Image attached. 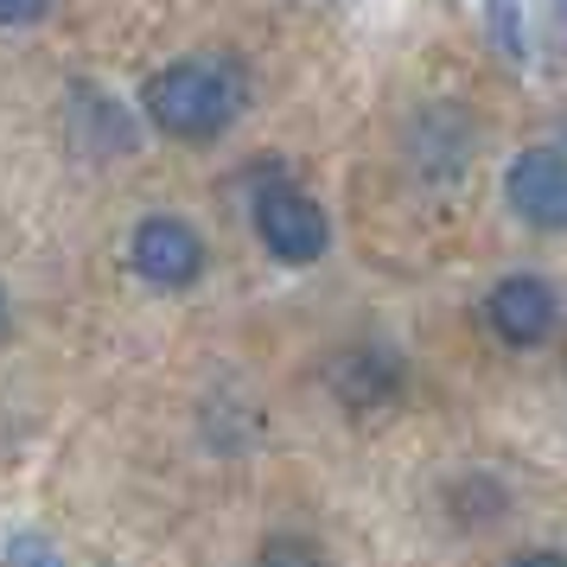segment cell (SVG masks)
I'll return each mask as SVG.
<instances>
[{
	"label": "cell",
	"instance_id": "cell-8",
	"mask_svg": "<svg viewBox=\"0 0 567 567\" xmlns=\"http://www.w3.org/2000/svg\"><path fill=\"white\" fill-rule=\"evenodd\" d=\"M0 555H7V567H64V555H58V548L39 536V529H13Z\"/></svg>",
	"mask_w": 567,
	"mask_h": 567
},
{
	"label": "cell",
	"instance_id": "cell-11",
	"mask_svg": "<svg viewBox=\"0 0 567 567\" xmlns=\"http://www.w3.org/2000/svg\"><path fill=\"white\" fill-rule=\"evenodd\" d=\"M511 567H567V555H561V548H523Z\"/></svg>",
	"mask_w": 567,
	"mask_h": 567
},
{
	"label": "cell",
	"instance_id": "cell-12",
	"mask_svg": "<svg viewBox=\"0 0 567 567\" xmlns=\"http://www.w3.org/2000/svg\"><path fill=\"white\" fill-rule=\"evenodd\" d=\"M7 326H13V312H7V293H0V338H7Z\"/></svg>",
	"mask_w": 567,
	"mask_h": 567
},
{
	"label": "cell",
	"instance_id": "cell-9",
	"mask_svg": "<svg viewBox=\"0 0 567 567\" xmlns=\"http://www.w3.org/2000/svg\"><path fill=\"white\" fill-rule=\"evenodd\" d=\"M491 32H497V45L511 58H523V20H516L511 0H491Z\"/></svg>",
	"mask_w": 567,
	"mask_h": 567
},
{
	"label": "cell",
	"instance_id": "cell-7",
	"mask_svg": "<svg viewBox=\"0 0 567 567\" xmlns=\"http://www.w3.org/2000/svg\"><path fill=\"white\" fill-rule=\"evenodd\" d=\"M256 567H326V548L312 536H293V529H281V536H268L256 548Z\"/></svg>",
	"mask_w": 567,
	"mask_h": 567
},
{
	"label": "cell",
	"instance_id": "cell-3",
	"mask_svg": "<svg viewBox=\"0 0 567 567\" xmlns=\"http://www.w3.org/2000/svg\"><path fill=\"white\" fill-rule=\"evenodd\" d=\"M128 261L134 275L154 287H192L205 275V236L185 217H141L128 236Z\"/></svg>",
	"mask_w": 567,
	"mask_h": 567
},
{
	"label": "cell",
	"instance_id": "cell-10",
	"mask_svg": "<svg viewBox=\"0 0 567 567\" xmlns=\"http://www.w3.org/2000/svg\"><path fill=\"white\" fill-rule=\"evenodd\" d=\"M45 13H52V0H0V27H32Z\"/></svg>",
	"mask_w": 567,
	"mask_h": 567
},
{
	"label": "cell",
	"instance_id": "cell-2",
	"mask_svg": "<svg viewBox=\"0 0 567 567\" xmlns=\"http://www.w3.org/2000/svg\"><path fill=\"white\" fill-rule=\"evenodd\" d=\"M256 236L268 243V256H275V261L307 268V261L326 256L332 224H326V210L312 205L300 185H261V192H256Z\"/></svg>",
	"mask_w": 567,
	"mask_h": 567
},
{
	"label": "cell",
	"instance_id": "cell-1",
	"mask_svg": "<svg viewBox=\"0 0 567 567\" xmlns=\"http://www.w3.org/2000/svg\"><path fill=\"white\" fill-rule=\"evenodd\" d=\"M243 96L249 90H243L236 64H224V58H179V64H166V71L147 78L141 109L173 141H217L243 115Z\"/></svg>",
	"mask_w": 567,
	"mask_h": 567
},
{
	"label": "cell",
	"instance_id": "cell-6",
	"mask_svg": "<svg viewBox=\"0 0 567 567\" xmlns=\"http://www.w3.org/2000/svg\"><path fill=\"white\" fill-rule=\"evenodd\" d=\"M332 389L344 409H383L395 402V389H402V363L377 351V344H363V351H344L332 363Z\"/></svg>",
	"mask_w": 567,
	"mask_h": 567
},
{
	"label": "cell",
	"instance_id": "cell-4",
	"mask_svg": "<svg viewBox=\"0 0 567 567\" xmlns=\"http://www.w3.org/2000/svg\"><path fill=\"white\" fill-rule=\"evenodd\" d=\"M485 319H491V332L504 338V344L536 351L542 338L555 332L561 300H555V287L542 281V275H504V281L485 293Z\"/></svg>",
	"mask_w": 567,
	"mask_h": 567
},
{
	"label": "cell",
	"instance_id": "cell-5",
	"mask_svg": "<svg viewBox=\"0 0 567 567\" xmlns=\"http://www.w3.org/2000/svg\"><path fill=\"white\" fill-rule=\"evenodd\" d=\"M504 198L529 230H567V159L555 147H529L504 173Z\"/></svg>",
	"mask_w": 567,
	"mask_h": 567
},
{
	"label": "cell",
	"instance_id": "cell-13",
	"mask_svg": "<svg viewBox=\"0 0 567 567\" xmlns=\"http://www.w3.org/2000/svg\"><path fill=\"white\" fill-rule=\"evenodd\" d=\"M561 27H567V0H561Z\"/></svg>",
	"mask_w": 567,
	"mask_h": 567
}]
</instances>
